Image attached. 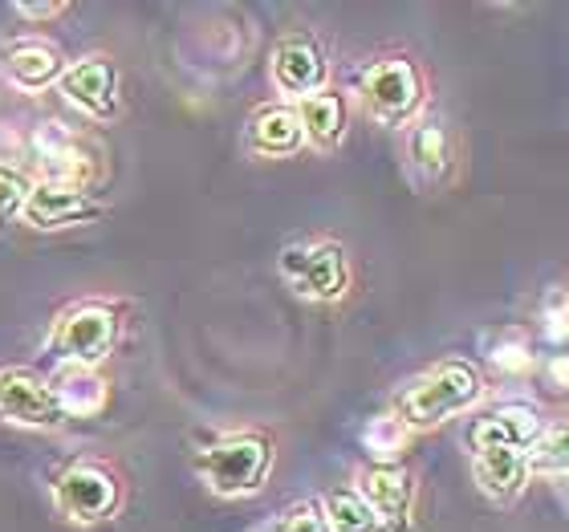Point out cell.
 Masks as SVG:
<instances>
[{"label": "cell", "instance_id": "cell-1", "mask_svg": "<svg viewBox=\"0 0 569 532\" xmlns=\"http://www.w3.org/2000/svg\"><path fill=\"white\" fill-rule=\"evenodd\" d=\"M480 374H476L472 362H460V358H448V362H436L431 370H423L419 379H411L403 391L395 394V419L407 426V431H427V426L448 423L451 414L468 411L476 399H480Z\"/></svg>", "mask_w": 569, "mask_h": 532}, {"label": "cell", "instance_id": "cell-2", "mask_svg": "<svg viewBox=\"0 0 569 532\" xmlns=\"http://www.w3.org/2000/svg\"><path fill=\"white\" fill-rule=\"evenodd\" d=\"M273 468V443L257 431H240V435L216 439L212 448H203L196 455V472L216 496L237 500L261 492Z\"/></svg>", "mask_w": 569, "mask_h": 532}, {"label": "cell", "instance_id": "cell-3", "mask_svg": "<svg viewBox=\"0 0 569 532\" xmlns=\"http://www.w3.org/2000/svg\"><path fill=\"white\" fill-rule=\"evenodd\" d=\"M358 98L375 122H387V127H403L419 114L423 107V73L411 58H379L370 61L362 82H358Z\"/></svg>", "mask_w": 569, "mask_h": 532}, {"label": "cell", "instance_id": "cell-4", "mask_svg": "<svg viewBox=\"0 0 569 532\" xmlns=\"http://www.w3.org/2000/svg\"><path fill=\"white\" fill-rule=\"evenodd\" d=\"M53 504H58V512L66 521L98 524L119 512L122 484L107 463H90V460L70 463V468H61L58 480H53Z\"/></svg>", "mask_w": 569, "mask_h": 532}, {"label": "cell", "instance_id": "cell-5", "mask_svg": "<svg viewBox=\"0 0 569 532\" xmlns=\"http://www.w3.org/2000/svg\"><path fill=\"white\" fill-rule=\"evenodd\" d=\"M119 309L107 301H82V305L66 309L53 330V345L61 350V362L73 367H102L110 350L119 345Z\"/></svg>", "mask_w": 569, "mask_h": 532}, {"label": "cell", "instance_id": "cell-6", "mask_svg": "<svg viewBox=\"0 0 569 532\" xmlns=\"http://www.w3.org/2000/svg\"><path fill=\"white\" fill-rule=\"evenodd\" d=\"M281 277L306 301H338L350 289V264H346L342 244H333V240L289 244L281 252Z\"/></svg>", "mask_w": 569, "mask_h": 532}, {"label": "cell", "instance_id": "cell-7", "mask_svg": "<svg viewBox=\"0 0 569 532\" xmlns=\"http://www.w3.org/2000/svg\"><path fill=\"white\" fill-rule=\"evenodd\" d=\"M61 94L70 107H78L82 114L98 122H114L122 114V98H119V70L107 53H90V58L73 61L61 73Z\"/></svg>", "mask_w": 569, "mask_h": 532}, {"label": "cell", "instance_id": "cell-8", "mask_svg": "<svg viewBox=\"0 0 569 532\" xmlns=\"http://www.w3.org/2000/svg\"><path fill=\"white\" fill-rule=\"evenodd\" d=\"M107 215V203L94 200L86 188L78 183H41L37 179L33 191H29V200H24V212L21 220L24 224L41 228H82V224H94Z\"/></svg>", "mask_w": 569, "mask_h": 532}, {"label": "cell", "instance_id": "cell-9", "mask_svg": "<svg viewBox=\"0 0 569 532\" xmlns=\"http://www.w3.org/2000/svg\"><path fill=\"white\" fill-rule=\"evenodd\" d=\"M0 414L17 426H33V431H49V426L66 423V411L53 399L49 382H41L24 367L0 370Z\"/></svg>", "mask_w": 569, "mask_h": 532}, {"label": "cell", "instance_id": "cell-10", "mask_svg": "<svg viewBox=\"0 0 569 532\" xmlns=\"http://www.w3.org/2000/svg\"><path fill=\"white\" fill-rule=\"evenodd\" d=\"M269 70H273V86H277V90L301 102V98L326 90V78H330V61H326L321 46L309 33H289V37H281V41H277Z\"/></svg>", "mask_w": 569, "mask_h": 532}, {"label": "cell", "instance_id": "cell-11", "mask_svg": "<svg viewBox=\"0 0 569 532\" xmlns=\"http://www.w3.org/2000/svg\"><path fill=\"white\" fill-rule=\"evenodd\" d=\"M358 496L367 500V509L379 516L387 532L403 529L411 521V504H416V484L411 472L399 463H370L358 472Z\"/></svg>", "mask_w": 569, "mask_h": 532}, {"label": "cell", "instance_id": "cell-12", "mask_svg": "<svg viewBox=\"0 0 569 532\" xmlns=\"http://www.w3.org/2000/svg\"><path fill=\"white\" fill-rule=\"evenodd\" d=\"M541 431H546V419H541L533 406L512 402V406H500V411L476 419L472 431H468V443H472V451H485V448L529 451Z\"/></svg>", "mask_w": 569, "mask_h": 532}, {"label": "cell", "instance_id": "cell-13", "mask_svg": "<svg viewBox=\"0 0 569 532\" xmlns=\"http://www.w3.org/2000/svg\"><path fill=\"white\" fill-rule=\"evenodd\" d=\"M407 159H411V171L423 183L448 179L451 163H456V142H451L448 122L439 119V114H423V119L411 122V131H407Z\"/></svg>", "mask_w": 569, "mask_h": 532}, {"label": "cell", "instance_id": "cell-14", "mask_svg": "<svg viewBox=\"0 0 569 532\" xmlns=\"http://www.w3.org/2000/svg\"><path fill=\"white\" fill-rule=\"evenodd\" d=\"M472 472H476L480 492H485L488 500H497V504H512V500L525 492V484H529L525 451H509V448L472 451Z\"/></svg>", "mask_w": 569, "mask_h": 532}, {"label": "cell", "instance_id": "cell-15", "mask_svg": "<svg viewBox=\"0 0 569 532\" xmlns=\"http://www.w3.org/2000/svg\"><path fill=\"white\" fill-rule=\"evenodd\" d=\"M0 66L9 73L12 86L21 90H46V86L61 82V53L46 41H12V46L0 49Z\"/></svg>", "mask_w": 569, "mask_h": 532}, {"label": "cell", "instance_id": "cell-16", "mask_svg": "<svg viewBox=\"0 0 569 532\" xmlns=\"http://www.w3.org/2000/svg\"><path fill=\"white\" fill-rule=\"evenodd\" d=\"M301 122H297V110L293 107H261L257 114L249 119V147L264 159H284V154H297L301 151Z\"/></svg>", "mask_w": 569, "mask_h": 532}, {"label": "cell", "instance_id": "cell-17", "mask_svg": "<svg viewBox=\"0 0 569 532\" xmlns=\"http://www.w3.org/2000/svg\"><path fill=\"white\" fill-rule=\"evenodd\" d=\"M297 122H301V134L306 142L321 147V151H330L338 147L346 134V98L333 94V90H318V94H309L297 102Z\"/></svg>", "mask_w": 569, "mask_h": 532}, {"label": "cell", "instance_id": "cell-18", "mask_svg": "<svg viewBox=\"0 0 569 532\" xmlns=\"http://www.w3.org/2000/svg\"><path fill=\"white\" fill-rule=\"evenodd\" d=\"M49 391L61 402L66 419H70V414H94V411H102V402H107V379H102L94 367L61 362V370L53 374V382H49Z\"/></svg>", "mask_w": 569, "mask_h": 532}, {"label": "cell", "instance_id": "cell-19", "mask_svg": "<svg viewBox=\"0 0 569 532\" xmlns=\"http://www.w3.org/2000/svg\"><path fill=\"white\" fill-rule=\"evenodd\" d=\"M321 516L330 524V532H387L379 524V516L367 509V500L350 492V488H338L321 500Z\"/></svg>", "mask_w": 569, "mask_h": 532}, {"label": "cell", "instance_id": "cell-20", "mask_svg": "<svg viewBox=\"0 0 569 532\" xmlns=\"http://www.w3.org/2000/svg\"><path fill=\"white\" fill-rule=\"evenodd\" d=\"M529 475H569V423L546 426L537 443L525 451Z\"/></svg>", "mask_w": 569, "mask_h": 532}, {"label": "cell", "instance_id": "cell-21", "mask_svg": "<svg viewBox=\"0 0 569 532\" xmlns=\"http://www.w3.org/2000/svg\"><path fill=\"white\" fill-rule=\"evenodd\" d=\"M407 443V426L395 419V414H382L375 423L367 426V448L375 451V460L379 463H395V455L403 451Z\"/></svg>", "mask_w": 569, "mask_h": 532}, {"label": "cell", "instance_id": "cell-22", "mask_svg": "<svg viewBox=\"0 0 569 532\" xmlns=\"http://www.w3.org/2000/svg\"><path fill=\"white\" fill-rule=\"evenodd\" d=\"M29 191H33V179L17 171V167L0 163V224H9V220H17L24 212Z\"/></svg>", "mask_w": 569, "mask_h": 532}, {"label": "cell", "instance_id": "cell-23", "mask_svg": "<svg viewBox=\"0 0 569 532\" xmlns=\"http://www.w3.org/2000/svg\"><path fill=\"white\" fill-rule=\"evenodd\" d=\"M541 330L553 345L569 342V289L566 284H553L541 301Z\"/></svg>", "mask_w": 569, "mask_h": 532}, {"label": "cell", "instance_id": "cell-24", "mask_svg": "<svg viewBox=\"0 0 569 532\" xmlns=\"http://www.w3.org/2000/svg\"><path fill=\"white\" fill-rule=\"evenodd\" d=\"M492 367L500 370V374H529L533 370V354H529V342L525 338H505V342H497V350H492Z\"/></svg>", "mask_w": 569, "mask_h": 532}, {"label": "cell", "instance_id": "cell-25", "mask_svg": "<svg viewBox=\"0 0 569 532\" xmlns=\"http://www.w3.org/2000/svg\"><path fill=\"white\" fill-rule=\"evenodd\" d=\"M273 532H330V524H326V516H321L318 504H293V509L284 512L281 521L273 524Z\"/></svg>", "mask_w": 569, "mask_h": 532}, {"label": "cell", "instance_id": "cell-26", "mask_svg": "<svg viewBox=\"0 0 569 532\" xmlns=\"http://www.w3.org/2000/svg\"><path fill=\"white\" fill-rule=\"evenodd\" d=\"M12 12L24 21H49V17H61L66 4H12Z\"/></svg>", "mask_w": 569, "mask_h": 532}, {"label": "cell", "instance_id": "cell-27", "mask_svg": "<svg viewBox=\"0 0 569 532\" xmlns=\"http://www.w3.org/2000/svg\"><path fill=\"white\" fill-rule=\"evenodd\" d=\"M549 382H553V387H558V391H569V350L566 354H553L549 358Z\"/></svg>", "mask_w": 569, "mask_h": 532}]
</instances>
